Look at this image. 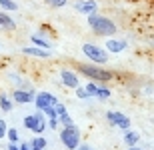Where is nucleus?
Masks as SVG:
<instances>
[{
	"label": "nucleus",
	"instance_id": "obj_14",
	"mask_svg": "<svg viewBox=\"0 0 154 150\" xmlns=\"http://www.w3.org/2000/svg\"><path fill=\"white\" fill-rule=\"evenodd\" d=\"M138 140H140V134L136 132V130H124V142L126 146H136L138 144Z\"/></svg>",
	"mask_w": 154,
	"mask_h": 150
},
{
	"label": "nucleus",
	"instance_id": "obj_10",
	"mask_svg": "<svg viewBox=\"0 0 154 150\" xmlns=\"http://www.w3.org/2000/svg\"><path fill=\"white\" fill-rule=\"evenodd\" d=\"M74 8L80 12V14H92V12L98 10V4L94 2V0H76L74 2Z\"/></svg>",
	"mask_w": 154,
	"mask_h": 150
},
{
	"label": "nucleus",
	"instance_id": "obj_28",
	"mask_svg": "<svg viewBox=\"0 0 154 150\" xmlns=\"http://www.w3.org/2000/svg\"><path fill=\"white\" fill-rule=\"evenodd\" d=\"M76 150H94L92 146H88V144H78V148Z\"/></svg>",
	"mask_w": 154,
	"mask_h": 150
},
{
	"label": "nucleus",
	"instance_id": "obj_1",
	"mask_svg": "<svg viewBox=\"0 0 154 150\" xmlns=\"http://www.w3.org/2000/svg\"><path fill=\"white\" fill-rule=\"evenodd\" d=\"M88 26H90V30L96 36H114L116 30H118L116 24L110 18L102 16V14H96V12L88 14Z\"/></svg>",
	"mask_w": 154,
	"mask_h": 150
},
{
	"label": "nucleus",
	"instance_id": "obj_22",
	"mask_svg": "<svg viewBox=\"0 0 154 150\" xmlns=\"http://www.w3.org/2000/svg\"><path fill=\"white\" fill-rule=\"evenodd\" d=\"M86 92L90 94V96H96V92H98V82H94V80H90L88 84H86Z\"/></svg>",
	"mask_w": 154,
	"mask_h": 150
},
{
	"label": "nucleus",
	"instance_id": "obj_3",
	"mask_svg": "<svg viewBox=\"0 0 154 150\" xmlns=\"http://www.w3.org/2000/svg\"><path fill=\"white\" fill-rule=\"evenodd\" d=\"M60 140L68 150H76L80 144V130L72 124V126H62L60 130Z\"/></svg>",
	"mask_w": 154,
	"mask_h": 150
},
{
	"label": "nucleus",
	"instance_id": "obj_4",
	"mask_svg": "<svg viewBox=\"0 0 154 150\" xmlns=\"http://www.w3.org/2000/svg\"><path fill=\"white\" fill-rule=\"evenodd\" d=\"M24 128L32 130L34 134H42L46 130V118H44V114H42L40 110H36L34 114L24 116Z\"/></svg>",
	"mask_w": 154,
	"mask_h": 150
},
{
	"label": "nucleus",
	"instance_id": "obj_25",
	"mask_svg": "<svg viewBox=\"0 0 154 150\" xmlns=\"http://www.w3.org/2000/svg\"><path fill=\"white\" fill-rule=\"evenodd\" d=\"M6 130H8L6 120H4V118H0V138H6Z\"/></svg>",
	"mask_w": 154,
	"mask_h": 150
},
{
	"label": "nucleus",
	"instance_id": "obj_8",
	"mask_svg": "<svg viewBox=\"0 0 154 150\" xmlns=\"http://www.w3.org/2000/svg\"><path fill=\"white\" fill-rule=\"evenodd\" d=\"M36 92L32 90V88H28V90H24V88H16L14 92H12V102L16 104H30L32 100H34Z\"/></svg>",
	"mask_w": 154,
	"mask_h": 150
},
{
	"label": "nucleus",
	"instance_id": "obj_12",
	"mask_svg": "<svg viewBox=\"0 0 154 150\" xmlns=\"http://www.w3.org/2000/svg\"><path fill=\"white\" fill-rule=\"evenodd\" d=\"M16 28V22H14V18L8 16L4 10H0V30H4V32H10V30Z\"/></svg>",
	"mask_w": 154,
	"mask_h": 150
},
{
	"label": "nucleus",
	"instance_id": "obj_16",
	"mask_svg": "<svg viewBox=\"0 0 154 150\" xmlns=\"http://www.w3.org/2000/svg\"><path fill=\"white\" fill-rule=\"evenodd\" d=\"M12 106H14L12 98H8L6 94H0V110H2V112H10Z\"/></svg>",
	"mask_w": 154,
	"mask_h": 150
},
{
	"label": "nucleus",
	"instance_id": "obj_5",
	"mask_svg": "<svg viewBox=\"0 0 154 150\" xmlns=\"http://www.w3.org/2000/svg\"><path fill=\"white\" fill-rule=\"evenodd\" d=\"M82 52L86 54V58H90L94 64H106L108 62V54H106V50L100 46H96V44H84L82 46Z\"/></svg>",
	"mask_w": 154,
	"mask_h": 150
},
{
	"label": "nucleus",
	"instance_id": "obj_17",
	"mask_svg": "<svg viewBox=\"0 0 154 150\" xmlns=\"http://www.w3.org/2000/svg\"><path fill=\"white\" fill-rule=\"evenodd\" d=\"M28 144H30V150H44L46 148V138L36 136V138H32V142H28Z\"/></svg>",
	"mask_w": 154,
	"mask_h": 150
},
{
	"label": "nucleus",
	"instance_id": "obj_27",
	"mask_svg": "<svg viewBox=\"0 0 154 150\" xmlns=\"http://www.w3.org/2000/svg\"><path fill=\"white\" fill-rule=\"evenodd\" d=\"M18 150H30V144L28 142H22V144H18Z\"/></svg>",
	"mask_w": 154,
	"mask_h": 150
},
{
	"label": "nucleus",
	"instance_id": "obj_30",
	"mask_svg": "<svg viewBox=\"0 0 154 150\" xmlns=\"http://www.w3.org/2000/svg\"><path fill=\"white\" fill-rule=\"evenodd\" d=\"M128 150H142V148H138V146H128Z\"/></svg>",
	"mask_w": 154,
	"mask_h": 150
},
{
	"label": "nucleus",
	"instance_id": "obj_7",
	"mask_svg": "<svg viewBox=\"0 0 154 150\" xmlns=\"http://www.w3.org/2000/svg\"><path fill=\"white\" fill-rule=\"evenodd\" d=\"M56 102H58V98L54 96V94H50V92H38L34 96L36 110H44V108H48V106H54Z\"/></svg>",
	"mask_w": 154,
	"mask_h": 150
},
{
	"label": "nucleus",
	"instance_id": "obj_18",
	"mask_svg": "<svg viewBox=\"0 0 154 150\" xmlns=\"http://www.w3.org/2000/svg\"><path fill=\"white\" fill-rule=\"evenodd\" d=\"M0 8L4 12H14V10H18V4L14 0H0Z\"/></svg>",
	"mask_w": 154,
	"mask_h": 150
},
{
	"label": "nucleus",
	"instance_id": "obj_29",
	"mask_svg": "<svg viewBox=\"0 0 154 150\" xmlns=\"http://www.w3.org/2000/svg\"><path fill=\"white\" fill-rule=\"evenodd\" d=\"M8 150H18V144L16 142H10V144H8Z\"/></svg>",
	"mask_w": 154,
	"mask_h": 150
},
{
	"label": "nucleus",
	"instance_id": "obj_2",
	"mask_svg": "<svg viewBox=\"0 0 154 150\" xmlns=\"http://www.w3.org/2000/svg\"><path fill=\"white\" fill-rule=\"evenodd\" d=\"M78 70L86 78H90V80H94V82H108V80L114 78V74H112L110 70H104L100 64H80Z\"/></svg>",
	"mask_w": 154,
	"mask_h": 150
},
{
	"label": "nucleus",
	"instance_id": "obj_13",
	"mask_svg": "<svg viewBox=\"0 0 154 150\" xmlns=\"http://www.w3.org/2000/svg\"><path fill=\"white\" fill-rule=\"evenodd\" d=\"M22 54L38 56V58H48L50 56V50H44V48H38V46H28V48H22Z\"/></svg>",
	"mask_w": 154,
	"mask_h": 150
},
{
	"label": "nucleus",
	"instance_id": "obj_26",
	"mask_svg": "<svg viewBox=\"0 0 154 150\" xmlns=\"http://www.w3.org/2000/svg\"><path fill=\"white\" fill-rule=\"evenodd\" d=\"M58 124H60V122H58V118H48V126H50L52 130H56Z\"/></svg>",
	"mask_w": 154,
	"mask_h": 150
},
{
	"label": "nucleus",
	"instance_id": "obj_20",
	"mask_svg": "<svg viewBox=\"0 0 154 150\" xmlns=\"http://www.w3.org/2000/svg\"><path fill=\"white\" fill-rule=\"evenodd\" d=\"M94 98H98V100H108L110 98V90L106 86H98V92H96V96Z\"/></svg>",
	"mask_w": 154,
	"mask_h": 150
},
{
	"label": "nucleus",
	"instance_id": "obj_19",
	"mask_svg": "<svg viewBox=\"0 0 154 150\" xmlns=\"http://www.w3.org/2000/svg\"><path fill=\"white\" fill-rule=\"evenodd\" d=\"M58 122L62 124V126H72L74 122H72V118H70V114H68V110L66 112H62V114H58Z\"/></svg>",
	"mask_w": 154,
	"mask_h": 150
},
{
	"label": "nucleus",
	"instance_id": "obj_9",
	"mask_svg": "<svg viewBox=\"0 0 154 150\" xmlns=\"http://www.w3.org/2000/svg\"><path fill=\"white\" fill-rule=\"evenodd\" d=\"M60 80H62V84L64 86H68V88H78L80 86V80H78V76L72 72V70H68V68H62L60 70Z\"/></svg>",
	"mask_w": 154,
	"mask_h": 150
},
{
	"label": "nucleus",
	"instance_id": "obj_23",
	"mask_svg": "<svg viewBox=\"0 0 154 150\" xmlns=\"http://www.w3.org/2000/svg\"><path fill=\"white\" fill-rule=\"evenodd\" d=\"M48 6H52V8H62V6H66V2L68 0H44Z\"/></svg>",
	"mask_w": 154,
	"mask_h": 150
},
{
	"label": "nucleus",
	"instance_id": "obj_15",
	"mask_svg": "<svg viewBox=\"0 0 154 150\" xmlns=\"http://www.w3.org/2000/svg\"><path fill=\"white\" fill-rule=\"evenodd\" d=\"M30 40H32V44H34V46L44 48V50H50V42L44 40V38H42L40 34H32V36H30Z\"/></svg>",
	"mask_w": 154,
	"mask_h": 150
},
{
	"label": "nucleus",
	"instance_id": "obj_11",
	"mask_svg": "<svg viewBox=\"0 0 154 150\" xmlns=\"http://www.w3.org/2000/svg\"><path fill=\"white\" fill-rule=\"evenodd\" d=\"M126 46H128V42H126V40H120V38H108L104 50L112 52V54H120L122 50H126Z\"/></svg>",
	"mask_w": 154,
	"mask_h": 150
},
{
	"label": "nucleus",
	"instance_id": "obj_21",
	"mask_svg": "<svg viewBox=\"0 0 154 150\" xmlns=\"http://www.w3.org/2000/svg\"><path fill=\"white\" fill-rule=\"evenodd\" d=\"M6 138L10 140V142H16V144H18V140H20V134H18L16 128H8V130H6Z\"/></svg>",
	"mask_w": 154,
	"mask_h": 150
},
{
	"label": "nucleus",
	"instance_id": "obj_24",
	"mask_svg": "<svg viewBox=\"0 0 154 150\" xmlns=\"http://www.w3.org/2000/svg\"><path fill=\"white\" fill-rule=\"evenodd\" d=\"M74 92H76V96H78V98H90V94L86 92V88H84V86L74 88Z\"/></svg>",
	"mask_w": 154,
	"mask_h": 150
},
{
	"label": "nucleus",
	"instance_id": "obj_6",
	"mask_svg": "<svg viewBox=\"0 0 154 150\" xmlns=\"http://www.w3.org/2000/svg\"><path fill=\"white\" fill-rule=\"evenodd\" d=\"M106 118H108V122L112 126L120 128V130H128V128H130V118L126 114H122V112L110 110V112H106Z\"/></svg>",
	"mask_w": 154,
	"mask_h": 150
}]
</instances>
